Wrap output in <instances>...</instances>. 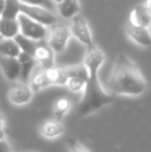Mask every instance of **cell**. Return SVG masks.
<instances>
[{
	"label": "cell",
	"instance_id": "obj_9",
	"mask_svg": "<svg viewBox=\"0 0 151 152\" xmlns=\"http://www.w3.org/2000/svg\"><path fill=\"white\" fill-rule=\"evenodd\" d=\"M125 32L127 36L139 46L145 47V48L151 46V33L148 27L136 26L127 22L125 26Z\"/></svg>",
	"mask_w": 151,
	"mask_h": 152
},
{
	"label": "cell",
	"instance_id": "obj_4",
	"mask_svg": "<svg viewBox=\"0 0 151 152\" xmlns=\"http://www.w3.org/2000/svg\"><path fill=\"white\" fill-rule=\"evenodd\" d=\"M18 21L20 25V33L26 37L40 42V40H44V38L48 35V30L44 25L32 20L22 12L18 16Z\"/></svg>",
	"mask_w": 151,
	"mask_h": 152
},
{
	"label": "cell",
	"instance_id": "obj_21",
	"mask_svg": "<svg viewBox=\"0 0 151 152\" xmlns=\"http://www.w3.org/2000/svg\"><path fill=\"white\" fill-rule=\"evenodd\" d=\"M21 14V1L20 0H5L4 8L0 18L18 19Z\"/></svg>",
	"mask_w": 151,
	"mask_h": 152
},
{
	"label": "cell",
	"instance_id": "obj_32",
	"mask_svg": "<svg viewBox=\"0 0 151 152\" xmlns=\"http://www.w3.org/2000/svg\"><path fill=\"white\" fill-rule=\"evenodd\" d=\"M53 2H55V3H59V2H61L62 0H52Z\"/></svg>",
	"mask_w": 151,
	"mask_h": 152
},
{
	"label": "cell",
	"instance_id": "obj_20",
	"mask_svg": "<svg viewBox=\"0 0 151 152\" xmlns=\"http://www.w3.org/2000/svg\"><path fill=\"white\" fill-rule=\"evenodd\" d=\"M71 102L69 98L66 97H60L55 102L53 106V115L54 118L57 120L61 121L65 117V115L71 111Z\"/></svg>",
	"mask_w": 151,
	"mask_h": 152
},
{
	"label": "cell",
	"instance_id": "obj_8",
	"mask_svg": "<svg viewBox=\"0 0 151 152\" xmlns=\"http://www.w3.org/2000/svg\"><path fill=\"white\" fill-rule=\"evenodd\" d=\"M32 56L42 69L55 65V52L48 42H44V40L37 42Z\"/></svg>",
	"mask_w": 151,
	"mask_h": 152
},
{
	"label": "cell",
	"instance_id": "obj_25",
	"mask_svg": "<svg viewBox=\"0 0 151 152\" xmlns=\"http://www.w3.org/2000/svg\"><path fill=\"white\" fill-rule=\"evenodd\" d=\"M66 144L69 152H90L80 141H78L75 138H69Z\"/></svg>",
	"mask_w": 151,
	"mask_h": 152
},
{
	"label": "cell",
	"instance_id": "obj_31",
	"mask_svg": "<svg viewBox=\"0 0 151 152\" xmlns=\"http://www.w3.org/2000/svg\"><path fill=\"white\" fill-rule=\"evenodd\" d=\"M145 4H146V6L148 7V10H149V12H150V15H151V0H146Z\"/></svg>",
	"mask_w": 151,
	"mask_h": 152
},
{
	"label": "cell",
	"instance_id": "obj_15",
	"mask_svg": "<svg viewBox=\"0 0 151 152\" xmlns=\"http://www.w3.org/2000/svg\"><path fill=\"white\" fill-rule=\"evenodd\" d=\"M44 74L47 79L49 80L51 85H59V86H65L67 80V75L65 72L64 66H56L53 65L51 67L44 68Z\"/></svg>",
	"mask_w": 151,
	"mask_h": 152
},
{
	"label": "cell",
	"instance_id": "obj_16",
	"mask_svg": "<svg viewBox=\"0 0 151 152\" xmlns=\"http://www.w3.org/2000/svg\"><path fill=\"white\" fill-rule=\"evenodd\" d=\"M20 33L18 19L0 18V36L1 38H15Z\"/></svg>",
	"mask_w": 151,
	"mask_h": 152
},
{
	"label": "cell",
	"instance_id": "obj_27",
	"mask_svg": "<svg viewBox=\"0 0 151 152\" xmlns=\"http://www.w3.org/2000/svg\"><path fill=\"white\" fill-rule=\"evenodd\" d=\"M0 152H12V148L6 139L0 140Z\"/></svg>",
	"mask_w": 151,
	"mask_h": 152
},
{
	"label": "cell",
	"instance_id": "obj_13",
	"mask_svg": "<svg viewBox=\"0 0 151 152\" xmlns=\"http://www.w3.org/2000/svg\"><path fill=\"white\" fill-rule=\"evenodd\" d=\"M128 22L136 26L149 27L151 25V15L146 4H139L131 10Z\"/></svg>",
	"mask_w": 151,
	"mask_h": 152
},
{
	"label": "cell",
	"instance_id": "obj_12",
	"mask_svg": "<svg viewBox=\"0 0 151 152\" xmlns=\"http://www.w3.org/2000/svg\"><path fill=\"white\" fill-rule=\"evenodd\" d=\"M65 132V127L62 122L57 120V119H49L46 120L42 125L39 126V134L42 137L53 140L61 137Z\"/></svg>",
	"mask_w": 151,
	"mask_h": 152
},
{
	"label": "cell",
	"instance_id": "obj_3",
	"mask_svg": "<svg viewBox=\"0 0 151 152\" xmlns=\"http://www.w3.org/2000/svg\"><path fill=\"white\" fill-rule=\"evenodd\" d=\"M48 44L55 53H61L65 50L71 36V29L62 23L55 22L51 25Z\"/></svg>",
	"mask_w": 151,
	"mask_h": 152
},
{
	"label": "cell",
	"instance_id": "obj_23",
	"mask_svg": "<svg viewBox=\"0 0 151 152\" xmlns=\"http://www.w3.org/2000/svg\"><path fill=\"white\" fill-rule=\"evenodd\" d=\"M65 72H66L67 78L69 77H80L85 80H88V69L85 66L84 63L77 64V65H71V66H64Z\"/></svg>",
	"mask_w": 151,
	"mask_h": 152
},
{
	"label": "cell",
	"instance_id": "obj_6",
	"mask_svg": "<svg viewBox=\"0 0 151 152\" xmlns=\"http://www.w3.org/2000/svg\"><path fill=\"white\" fill-rule=\"evenodd\" d=\"M21 12L44 26H51L55 22H57L56 15L51 10L42 6L30 5L21 2Z\"/></svg>",
	"mask_w": 151,
	"mask_h": 152
},
{
	"label": "cell",
	"instance_id": "obj_5",
	"mask_svg": "<svg viewBox=\"0 0 151 152\" xmlns=\"http://www.w3.org/2000/svg\"><path fill=\"white\" fill-rule=\"evenodd\" d=\"M34 92L30 88L29 84L21 80L12 82L7 92L8 100L14 106H26L32 100Z\"/></svg>",
	"mask_w": 151,
	"mask_h": 152
},
{
	"label": "cell",
	"instance_id": "obj_10",
	"mask_svg": "<svg viewBox=\"0 0 151 152\" xmlns=\"http://www.w3.org/2000/svg\"><path fill=\"white\" fill-rule=\"evenodd\" d=\"M0 69L4 78L9 82L20 80L21 65L18 58L0 56Z\"/></svg>",
	"mask_w": 151,
	"mask_h": 152
},
{
	"label": "cell",
	"instance_id": "obj_11",
	"mask_svg": "<svg viewBox=\"0 0 151 152\" xmlns=\"http://www.w3.org/2000/svg\"><path fill=\"white\" fill-rule=\"evenodd\" d=\"M105 60H106L105 53L98 47L95 46L94 44L87 47L86 54H85V58L83 63L85 64L88 72H91V70H97L98 72L99 68L101 67V65L105 62Z\"/></svg>",
	"mask_w": 151,
	"mask_h": 152
},
{
	"label": "cell",
	"instance_id": "obj_7",
	"mask_svg": "<svg viewBox=\"0 0 151 152\" xmlns=\"http://www.w3.org/2000/svg\"><path fill=\"white\" fill-rule=\"evenodd\" d=\"M71 19L73 20L69 26L71 35L86 47L91 46L93 44V39L87 20L84 17L79 16V15H76Z\"/></svg>",
	"mask_w": 151,
	"mask_h": 152
},
{
	"label": "cell",
	"instance_id": "obj_18",
	"mask_svg": "<svg viewBox=\"0 0 151 152\" xmlns=\"http://www.w3.org/2000/svg\"><path fill=\"white\" fill-rule=\"evenodd\" d=\"M22 52L15 38H2L0 40V56L18 58Z\"/></svg>",
	"mask_w": 151,
	"mask_h": 152
},
{
	"label": "cell",
	"instance_id": "obj_29",
	"mask_svg": "<svg viewBox=\"0 0 151 152\" xmlns=\"http://www.w3.org/2000/svg\"><path fill=\"white\" fill-rule=\"evenodd\" d=\"M3 139H6L5 129H2V128H0V140H3Z\"/></svg>",
	"mask_w": 151,
	"mask_h": 152
},
{
	"label": "cell",
	"instance_id": "obj_28",
	"mask_svg": "<svg viewBox=\"0 0 151 152\" xmlns=\"http://www.w3.org/2000/svg\"><path fill=\"white\" fill-rule=\"evenodd\" d=\"M5 126H6L5 118H4L3 115L0 113V128H2V129H5Z\"/></svg>",
	"mask_w": 151,
	"mask_h": 152
},
{
	"label": "cell",
	"instance_id": "obj_2",
	"mask_svg": "<svg viewBox=\"0 0 151 152\" xmlns=\"http://www.w3.org/2000/svg\"><path fill=\"white\" fill-rule=\"evenodd\" d=\"M88 80L83 90V95L78 106V115L87 117L97 111L111 104L114 102L115 95L107 91L98 79V72H88Z\"/></svg>",
	"mask_w": 151,
	"mask_h": 152
},
{
	"label": "cell",
	"instance_id": "obj_1",
	"mask_svg": "<svg viewBox=\"0 0 151 152\" xmlns=\"http://www.w3.org/2000/svg\"><path fill=\"white\" fill-rule=\"evenodd\" d=\"M108 88L115 96H140L146 92L148 84L139 66L126 54L120 53L114 60Z\"/></svg>",
	"mask_w": 151,
	"mask_h": 152
},
{
	"label": "cell",
	"instance_id": "obj_14",
	"mask_svg": "<svg viewBox=\"0 0 151 152\" xmlns=\"http://www.w3.org/2000/svg\"><path fill=\"white\" fill-rule=\"evenodd\" d=\"M18 60L20 62V65H21L20 80L27 83V81L30 79L32 72L35 68V66H36L37 62L32 55L25 52L20 53V55L18 56Z\"/></svg>",
	"mask_w": 151,
	"mask_h": 152
},
{
	"label": "cell",
	"instance_id": "obj_30",
	"mask_svg": "<svg viewBox=\"0 0 151 152\" xmlns=\"http://www.w3.org/2000/svg\"><path fill=\"white\" fill-rule=\"evenodd\" d=\"M4 1L5 0H0V17H1L2 12H3V8H4Z\"/></svg>",
	"mask_w": 151,
	"mask_h": 152
},
{
	"label": "cell",
	"instance_id": "obj_33",
	"mask_svg": "<svg viewBox=\"0 0 151 152\" xmlns=\"http://www.w3.org/2000/svg\"><path fill=\"white\" fill-rule=\"evenodd\" d=\"M0 37H1V36H0Z\"/></svg>",
	"mask_w": 151,
	"mask_h": 152
},
{
	"label": "cell",
	"instance_id": "obj_17",
	"mask_svg": "<svg viewBox=\"0 0 151 152\" xmlns=\"http://www.w3.org/2000/svg\"><path fill=\"white\" fill-rule=\"evenodd\" d=\"M57 10L60 17L64 19H71L79 14L81 5L79 0H62L57 3Z\"/></svg>",
	"mask_w": 151,
	"mask_h": 152
},
{
	"label": "cell",
	"instance_id": "obj_24",
	"mask_svg": "<svg viewBox=\"0 0 151 152\" xmlns=\"http://www.w3.org/2000/svg\"><path fill=\"white\" fill-rule=\"evenodd\" d=\"M86 82L87 80L80 78V77H69L66 83H65V86L67 87L69 91L77 93V92H81L84 90Z\"/></svg>",
	"mask_w": 151,
	"mask_h": 152
},
{
	"label": "cell",
	"instance_id": "obj_19",
	"mask_svg": "<svg viewBox=\"0 0 151 152\" xmlns=\"http://www.w3.org/2000/svg\"><path fill=\"white\" fill-rule=\"evenodd\" d=\"M29 86H30V88L32 89V91L34 93H37V92L42 91V89L51 86L50 82H49V80L46 77V74H44V70L42 68L30 77Z\"/></svg>",
	"mask_w": 151,
	"mask_h": 152
},
{
	"label": "cell",
	"instance_id": "obj_22",
	"mask_svg": "<svg viewBox=\"0 0 151 152\" xmlns=\"http://www.w3.org/2000/svg\"><path fill=\"white\" fill-rule=\"evenodd\" d=\"M15 40L17 42L18 46L20 47L22 52L28 53V54H31V55L33 54L35 47H36L37 42H38L36 40H33L29 37H26V36H24L21 33H19L18 35L15 37Z\"/></svg>",
	"mask_w": 151,
	"mask_h": 152
},
{
	"label": "cell",
	"instance_id": "obj_26",
	"mask_svg": "<svg viewBox=\"0 0 151 152\" xmlns=\"http://www.w3.org/2000/svg\"><path fill=\"white\" fill-rule=\"evenodd\" d=\"M22 3H26V4H30V5H38V6H42V7H46L51 10L53 6V1L51 0H20Z\"/></svg>",
	"mask_w": 151,
	"mask_h": 152
}]
</instances>
